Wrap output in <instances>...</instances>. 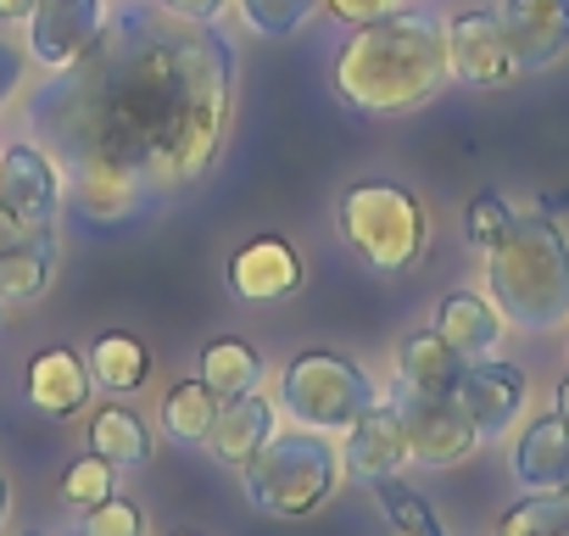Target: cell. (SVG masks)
<instances>
[{
    "label": "cell",
    "mask_w": 569,
    "mask_h": 536,
    "mask_svg": "<svg viewBox=\"0 0 569 536\" xmlns=\"http://www.w3.org/2000/svg\"><path fill=\"white\" fill-rule=\"evenodd\" d=\"M234 101V46L157 0L123 7L51 73L29 118L62 168V201L118 229L151 201L207 179Z\"/></svg>",
    "instance_id": "6da1fadb"
},
{
    "label": "cell",
    "mask_w": 569,
    "mask_h": 536,
    "mask_svg": "<svg viewBox=\"0 0 569 536\" xmlns=\"http://www.w3.org/2000/svg\"><path fill=\"white\" fill-rule=\"evenodd\" d=\"M447 29L430 12H391L380 23H363L336 57V96L369 118L413 112L436 90H447Z\"/></svg>",
    "instance_id": "7a4b0ae2"
},
{
    "label": "cell",
    "mask_w": 569,
    "mask_h": 536,
    "mask_svg": "<svg viewBox=\"0 0 569 536\" xmlns=\"http://www.w3.org/2000/svg\"><path fill=\"white\" fill-rule=\"evenodd\" d=\"M486 280L502 325L558 330L569 319V240L547 212H519L486 246Z\"/></svg>",
    "instance_id": "3957f363"
},
{
    "label": "cell",
    "mask_w": 569,
    "mask_h": 536,
    "mask_svg": "<svg viewBox=\"0 0 569 536\" xmlns=\"http://www.w3.org/2000/svg\"><path fill=\"white\" fill-rule=\"evenodd\" d=\"M341 453L319 436V430H273L246 464H240V486L246 503L257 514H279V519H302L313 508H325L341 486Z\"/></svg>",
    "instance_id": "277c9868"
},
{
    "label": "cell",
    "mask_w": 569,
    "mask_h": 536,
    "mask_svg": "<svg viewBox=\"0 0 569 536\" xmlns=\"http://www.w3.org/2000/svg\"><path fill=\"white\" fill-rule=\"evenodd\" d=\"M341 235L375 275H408L430 246V218L413 190L391 179H358L341 190Z\"/></svg>",
    "instance_id": "5b68a950"
},
{
    "label": "cell",
    "mask_w": 569,
    "mask_h": 536,
    "mask_svg": "<svg viewBox=\"0 0 569 536\" xmlns=\"http://www.w3.org/2000/svg\"><path fill=\"white\" fill-rule=\"evenodd\" d=\"M279 403L291 408V419L302 430L347 436L358 425V414L380 397H375V380H369L363 364H352L341 353H325V347H308L279 369Z\"/></svg>",
    "instance_id": "8992f818"
},
{
    "label": "cell",
    "mask_w": 569,
    "mask_h": 536,
    "mask_svg": "<svg viewBox=\"0 0 569 536\" xmlns=\"http://www.w3.org/2000/svg\"><path fill=\"white\" fill-rule=\"evenodd\" d=\"M397 414L408 430V458L425 469H447L463 464L480 447V430L469 425V414L452 397H419V391H397Z\"/></svg>",
    "instance_id": "52a82bcc"
},
{
    "label": "cell",
    "mask_w": 569,
    "mask_h": 536,
    "mask_svg": "<svg viewBox=\"0 0 569 536\" xmlns=\"http://www.w3.org/2000/svg\"><path fill=\"white\" fill-rule=\"evenodd\" d=\"M0 201H7L34 235H46L62 212V168L40 146H7L0 151Z\"/></svg>",
    "instance_id": "ba28073f"
},
{
    "label": "cell",
    "mask_w": 569,
    "mask_h": 536,
    "mask_svg": "<svg viewBox=\"0 0 569 536\" xmlns=\"http://www.w3.org/2000/svg\"><path fill=\"white\" fill-rule=\"evenodd\" d=\"M229 291L251 308H273L302 291V257L284 235H257L229 257Z\"/></svg>",
    "instance_id": "9c48e42d"
},
{
    "label": "cell",
    "mask_w": 569,
    "mask_h": 536,
    "mask_svg": "<svg viewBox=\"0 0 569 536\" xmlns=\"http://www.w3.org/2000/svg\"><path fill=\"white\" fill-rule=\"evenodd\" d=\"M452 403L469 414V425L480 430V441L502 436L519 408H525V369L513 364H497V358H480V364H463L458 386H452Z\"/></svg>",
    "instance_id": "30bf717a"
},
{
    "label": "cell",
    "mask_w": 569,
    "mask_h": 536,
    "mask_svg": "<svg viewBox=\"0 0 569 536\" xmlns=\"http://www.w3.org/2000/svg\"><path fill=\"white\" fill-rule=\"evenodd\" d=\"M107 23V0H40L29 12V57L40 68H68Z\"/></svg>",
    "instance_id": "8fae6325"
},
{
    "label": "cell",
    "mask_w": 569,
    "mask_h": 536,
    "mask_svg": "<svg viewBox=\"0 0 569 536\" xmlns=\"http://www.w3.org/2000/svg\"><path fill=\"white\" fill-rule=\"evenodd\" d=\"M497 23L513 68H547L569 51V0H508Z\"/></svg>",
    "instance_id": "7c38bea8"
},
{
    "label": "cell",
    "mask_w": 569,
    "mask_h": 536,
    "mask_svg": "<svg viewBox=\"0 0 569 536\" xmlns=\"http://www.w3.org/2000/svg\"><path fill=\"white\" fill-rule=\"evenodd\" d=\"M447 57H452V79H463V85H475V90H491V85H502L508 73H519L513 57H508L502 23H497L491 12H463V18H452V29H447Z\"/></svg>",
    "instance_id": "4fadbf2b"
},
{
    "label": "cell",
    "mask_w": 569,
    "mask_h": 536,
    "mask_svg": "<svg viewBox=\"0 0 569 536\" xmlns=\"http://www.w3.org/2000/svg\"><path fill=\"white\" fill-rule=\"evenodd\" d=\"M23 391H29V403L46 419H79L90 408V364H84V353H73V347H40L29 358Z\"/></svg>",
    "instance_id": "5bb4252c"
},
{
    "label": "cell",
    "mask_w": 569,
    "mask_h": 536,
    "mask_svg": "<svg viewBox=\"0 0 569 536\" xmlns=\"http://www.w3.org/2000/svg\"><path fill=\"white\" fill-rule=\"evenodd\" d=\"M341 464H347L352 475H363V480H386V475H397L402 464H413V458H408V430H402L397 403H369V408L358 414V425H352L347 441H341Z\"/></svg>",
    "instance_id": "9a60e30c"
},
{
    "label": "cell",
    "mask_w": 569,
    "mask_h": 536,
    "mask_svg": "<svg viewBox=\"0 0 569 536\" xmlns=\"http://www.w3.org/2000/svg\"><path fill=\"white\" fill-rule=\"evenodd\" d=\"M513 480L530 486V492L569 486V419L558 408L530 419L525 436L513 441Z\"/></svg>",
    "instance_id": "2e32d148"
},
{
    "label": "cell",
    "mask_w": 569,
    "mask_h": 536,
    "mask_svg": "<svg viewBox=\"0 0 569 536\" xmlns=\"http://www.w3.org/2000/svg\"><path fill=\"white\" fill-rule=\"evenodd\" d=\"M430 330H436L463 364H480V358H491L497 341H502V314H497V302H486V297H475V291H452V297H441Z\"/></svg>",
    "instance_id": "e0dca14e"
},
{
    "label": "cell",
    "mask_w": 569,
    "mask_h": 536,
    "mask_svg": "<svg viewBox=\"0 0 569 536\" xmlns=\"http://www.w3.org/2000/svg\"><path fill=\"white\" fill-rule=\"evenodd\" d=\"M268 436H273V403H268L262 391H246V397H229V403L218 408V425H212V436H207V453H212L218 464L240 469Z\"/></svg>",
    "instance_id": "ac0fdd59"
},
{
    "label": "cell",
    "mask_w": 569,
    "mask_h": 536,
    "mask_svg": "<svg viewBox=\"0 0 569 536\" xmlns=\"http://www.w3.org/2000/svg\"><path fill=\"white\" fill-rule=\"evenodd\" d=\"M463 375V358L436 336V330H419L397 347V391H419V397H452Z\"/></svg>",
    "instance_id": "d6986e66"
},
{
    "label": "cell",
    "mask_w": 569,
    "mask_h": 536,
    "mask_svg": "<svg viewBox=\"0 0 569 536\" xmlns=\"http://www.w3.org/2000/svg\"><path fill=\"white\" fill-rule=\"evenodd\" d=\"M90 453H101L118 469H140L151 464V425L129 403H101L90 414Z\"/></svg>",
    "instance_id": "ffe728a7"
},
{
    "label": "cell",
    "mask_w": 569,
    "mask_h": 536,
    "mask_svg": "<svg viewBox=\"0 0 569 536\" xmlns=\"http://www.w3.org/2000/svg\"><path fill=\"white\" fill-rule=\"evenodd\" d=\"M90 386H101L107 397H129V391H140L146 386V375H151V353L134 341V336H123V330H107L96 347H90Z\"/></svg>",
    "instance_id": "44dd1931"
},
{
    "label": "cell",
    "mask_w": 569,
    "mask_h": 536,
    "mask_svg": "<svg viewBox=\"0 0 569 536\" xmlns=\"http://www.w3.org/2000/svg\"><path fill=\"white\" fill-rule=\"evenodd\" d=\"M51 262H57L51 229L0 251V308H7V302H34V297L51 286Z\"/></svg>",
    "instance_id": "7402d4cb"
},
{
    "label": "cell",
    "mask_w": 569,
    "mask_h": 536,
    "mask_svg": "<svg viewBox=\"0 0 569 536\" xmlns=\"http://www.w3.org/2000/svg\"><path fill=\"white\" fill-rule=\"evenodd\" d=\"M196 380L229 403V397L257 391V380H262V358H257L251 341H240V336H218V341L201 347V375H196Z\"/></svg>",
    "instance_id": "603a6c76"
},
{
    "label": "cell",
    "mask_w": 569,
    "mask_h": 536,
    "mask_svg": "<svg viewBox=\"0 0 569 536\" xmlns=\"http://www.w3.org/2000/svg\"><path fill=\"white\" fill-rule=\"evenodd\" d=\"M218 408H223L218 391H207L201 380H179V386L162 397V430H168L173 441H184V447H207V436H212V425H218Z\"/></svg>",
    "instance_id": "cb8c5ba5"
},
{
    "label": "cell",
    "mask_w": 569,
    "mask_h": 536,
    "mask_svg": "<svg viewBox=\"0 0 569 536\" xmlns=\"http://www.w3.org/2000/svg\"><path fill=\"white\" fill-rule=\"evenodd\" d=\"M558 530H569V486L530 492L497 519V536H558Z\"/></svg>",
    "instance_id": "d4e9b609"
},
{
    "label": "cell",
    "mask_w": 569,
    "mask_h": 536,
    "mask_svg": "<svg viewBox=\"0 0 569 536\" xmlns=\"http://www.w3.org/2000/svg\"><path fill=\"white\" fill-rule=\"evenodd\" d=\"M118 492V464H107L101 453H79L68 469H62V503H73L79 514L107 503Z\"/></svg>",
    "instance_id": "484cf974"
},
{
    "label": "cell",
    "mask_w": 569,
    "mask_h": 536,
    "mask_svg": "<svg viewBox=\"0 0 569 536\" xmlns=\"http://www.w3.org/2000/svg\"><path fill=\"white\" fill-rule=\"evenodd\" d=\"M375 503H380V514H386L391 536H441L436 514H430V508H425L408 486H397V475L375 480Z\"/></svg>",
    "instance_id": "4316f807"
},
{
    "label": "cell",
    "mask_w": 569,
    "mask_h": 536,
    "mask_svg": "<svg viewBox=\"0 0 569 536\" xmlns=\"http://www.w3.org/2000/svg\"><path fill=\"white\" fill-rule=\"evenodd\" d=\"M319 0H240V18L251 34L262 40H284V34H297L308 18H313Z\"/></svg>",
    "instance_id": "83f0119b"
},
{
    "label": "cell",
    "mask_w": 569,
    "mask_h": 536,
    "mask_svg": "<svg viewBox=\"0 0 569 536\" xmlns=\"http://www.w3.org/2000/svg\"><path fill=\"white\" fill-rule=\"evenodd\" d=\"M79 530H84V536H146V514H140L134 497L112 492L107 503L84 508V525H79Z\"/></svg>",
    "instance_id": "f1b7e54d"
},
{
    "label": "cell",
    "mask_w": 569,
    "mask_h": 536,
    "mask_svg": "<svg viewBox=\"0 0 569 536\" xmlns=\"http://www.w3.org/2000/svg\"><path fill=\"white\" fill-rule=\"evenodd\" d=\"M508 218H513V212L502 207V196H491V190H486V196H475V201H469V218H463V229H469V240L486 251V246L502 235V224H508Z\"/></svg>",
    "instance_id": "f546056e"
},
{
    "label": "cell",
    "mask_w": 569,
    "mask_h": 536,
    "mask_svg": "<svg viewBox=\"0 0 569 536\" xmlns=\"http://www.w3.org/2000/svg\"><path fill=\"white\" fill-rule=\"evenodd\" d=\"M319 7H325L336 23H347V29H363V23H380V18L402 12V0H319Z\"/></svg>",
    "instance_id": "4dcf8cb0"
},
{
    "label": "cell",
    "mask_w": 569,
    "mask_h": 536,
    "mask_svg": "<svg viewBox=\"0 0 569 536\" xmlns=\"http://www.w3.org/2000/svg\"><path fill=\"white\" fill-rule=\"evenodd\" d=\"M157 7L173 12V18H184V23H218L229 0H157Z\"/></svg>",
    "instance_id": "1f68e13d"
},
{
    "label": "cell",
    "mask_w": 569,
    "mask_h": 536,
    "mask_svg": "<svg viewBox=\"0 0 569 536\" xmlns=\"http://www.w3.org/2000/svg\"><path fill=\"white\" fill-rule=\"evenodd\" d=\"M18 85H23V51L0 40V107L12 101V90H18Z\"/></svg>",
    "instance_id": "d6a6232c"
},
{
    "label": "cell",
    "mask_w": 569,
    "mask_h": 536,
    "mask_svg": "<svg viewBox=\"0 0 569 536\" xmlns=\"http://www.w3.org/2000/svg\"><path fill=\"white\" fill-rule=\"evenodd\" d=\"M29 235H34V229H29V224H23V218L7 207V201H0V251L18 246V240H29Z\"/></svg>",
    "instance_id": "836d02e7"
},
{
    "label": "cell",
    "mask_w": 569,
    "mask_h": 536,
    "mask_svg": "<svg viewBox=\"0 0 569 536\" xmlns=\"http://www.w3.org/2000/svg\"><path fill=\"white\" fill-rule=\"evenodd\" d=\"M40 0H0V23H29V12Z\"/></svg>",
    "instance_id": "e575fe53"
},
{
    "label": "cell",
    "mask_w": 569,
    "mask_h": 536,
    "mask_svg": "<svg viewBox=\"0 0 569 536\" xmlns=\"http://www.w3.org/2000/svg\"><path fill=\"white\" fill-rule=\"evenodd\" d=\"M7 514H12V486H7V475H0V525H7Z\"/></svg>",
    "instance_id": "d590c367"
},
{
    "label": "cell",
    "mask_w": 569,
    "mask_h": 536,
    "mask_svg": "<svg viewBox=\"0 0 569 536\" xmlns=\"http://www.w3.org/2000/svg\"><path fill=\"white\" fill-rule=\"evenodd\" d=\"M173 536H196V530H173Z\"/></svg>",
    "instance_id": "8d00e7d4"
},
{
    "label": "cell",
    "mask_w": 569,
    "mask_h": 536,
    "mask_svg": "<svg viewBox=\"0 0 569 536\" xmlns=\"http://www.w3.org/2000/svg\"><path fill=\"white\" fill-rule=\"evenodd\" d=\"M73 536H84V530H73Z\"/></svg>",
    "instance_id": "74e56055"
},
{
    "label": "cell",
    "mask_w": 569,
    "mask_h": 536,
    "mask_svg": "<svg viewBox=\"0 0 569 536\" xmlns=\"http://www.w3.org/2000/svg\"><path fill=\"white\" fill-rule=\"evenodd\" d=\"M558 536H569V530H558Z\"/></svg>",
    "instance_id": "f35d334b"
}]
</instances>
